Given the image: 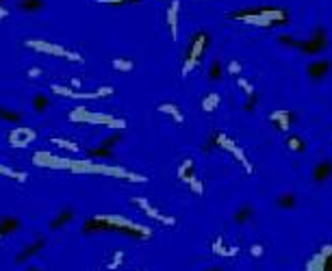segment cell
I'll list each match as a JSON object with an SVG mask.
<instances>
[{"instance_id":"cell-1","label":"cell","mask_w":332,"mask_h":271,"mask_svg":"<svg viewBox=\"0 0 332 271\" xmlns=\"http://www.w3.org/2000/svg\"><path fill=\"white\" fill-rule=\"evenodd\" d=\"M33 163L37 167H50V169H67L74 173H102V176H117L124 180H130V183H148L146 176H139V173H130L124 167H113V165H100V163H92V161H72V158H61L54 154H48V152H37L33 156Z\"/></svg>"},{"instance_id":"cell-2","label":"cell","mask_w":332,"mask_h":271,"mask_svg":"<svg viewBox=\"0 0 332 271\" xmlns=\"http://www.w3.org/2000/svg\"><path fill=\"white\" fill-rule=\"evenodd\" d=\"M85 232H122L126 237L150 239V230L146 226H139L126 217H117V215H96L85 224Z\"/></svg>"},{"instance_id":"cell-3","label":"cell","mask_w":332,"mask_h":271,"mask_svg":"<svg viewBox=\"0 0 332 271\" xmlns=\"http://www.w3.org/2000/svg\"><path fill=\"white\" fill-rule=\"evenodd\" d=\"M280 44H289L293 48H300L302 52L317 54V52H321V50H326V48H328V33L323 29H315L313 37H310L308 41L306 39H293V37H289V35H282Z\"/></svg>"},{"instance_id":"cell-4","label":"cell","mask_w":332,"mask_h":271,"mask_svg":"<svg viewBox=\"0 0 332 271\" xmlns=\"http://www.w3.org/2000/svg\"><path fill=\"white\" fill-rule=\"evenodd\" d=\"M70 120L72 122H85V124H105V126L117 128V130L126 128V122H124V120H117V117H111V115H105V113H92V111H87L82 107L72 111Z\"/></svg>"},{"instance_id":"cell-5","label":"cell","mask_w":332,"mask_h":271,"mask_svg":"<svg viewBox=\"0 0 332 271\" xmlns=\"http://www.w3.org/2000/svg\"><path fill=\"white\" fill-rule=\"evenodd\" d=\"M26 48H31V50H37V52H44V54H52V57H65L70 61H82L80 54H76L72 50H67V48L59 46V44H52V41H44V39H26L24 41Z\"/></svg>"},{"instance_id":"cell-6","label":"cell","mask_w":332,"mask_h":271,"mask_svg":"<svg viewBox=\"0 0 332 271\" xmlns=\"http://www.w3.org/2000/svg\"><path fill=\"white\" fill-rule=\"evenodd\" d=\"M206 44H209V35L204 31H200L196 37H193L191 46H189V52H187V59H185V67H183V76H187L193 67L198 65V61L202 59V54L206 50Z\"/></svg>"},{"instance_id":"cell-7","label":"cell","mask_w":332,"mask_h":271,"mask_svg":"<svg viewBox=\"0 0 332 271\" xmlns=\"http://www.w3.org/2000/svg\"><path fill=\"white\" fill-rule=\"evenodd\" d=\"M52 92L63 96V98H72V100H98V98H107V96H113V87H100L96 92H74L72 87H61V85H52Z\"/></svg>"},{"instance_id":"cell-8","label":"cell","mask_w":332,"mask_h":271,"mask_svg":"<svg viewBox=\"0 0 332 271\" xmlns=\"http://www.w3.org/2000/svg\"><path fill=\"white\" fill-rule=\"evenodd\" d=\"M213 143H217L219 148H224V150H228V152H232L234 158H237V161H241V165H243V169H245L247 173H252V171H254L252 163L245 158V154H243V152H241V148H239V145L234 143V141H230V139H228L224 133H217V135H215V139H213Z\"/></svg>"},{"instance_id":"cell-9","label":"cell","mask_w":332,"mask_h":271,"mask_svg":"<svg viewBox=\"0 0 332 271\" xmlns=\"http://www.w3.org/2000/svg\"><path fill=\"white\" fill-rule=\"evenodd\" d=\"M35 139H37V133L33 128H26V126H18L16 130L9 133V143H11V148H16V150L29 148Z\"/></svg>"},{"instance_id":"cell-10","label":"cell","mask_w":332,"mask_h":271,"mask_svg":"<svg viewBox=\"0 0 332 271\" xmlns=\"http://www.w3.org/2000/svg\"><path fill=\"white\" fill-rule=\"evenodd\" d=\"M133 202L139 206V208H143V213L148 215L150 219H154V221H158V224H163V226H174L176 224V219L174 217H168V215H163V213H158L154 206H152L146 198H133Z\"/></svg>"},{"instance_id":"cell-11","label":"cell","mask_w":332,"mask_h":271,"mask_svg":"<svg viewBox=\"0 0 332 271\" xmlns=\"http://www.w3.org/2000/svg\"><path fill=\"white\" fill-rule=\"evenodd\" d=\"M122 139V135L120 133H115V135H111L107 141H102L100 145H96V148H92L89 150V156H98V158H107V156H111L113 154V145L117 143Z\"/></svg>"},{"instance_id":"cell-12","label":"cell","mask_w":332,"mask_h":271,"mask_svg":"<svg viewBox=\"0 0 332 271\" xmlns=\"http://www.w3.org/2000/svg\"><path fill=\"white\" fill-rule=\"evenodd\" d=\"M330 178H332V158H323V161H319L315 165L313 180L317 185H326Z\"/></svg>"},{"instance_id":"cell-13","label":"cell","mask_w":332,"mask_h":271,"mask_svg":"<svg viewBox=\"0 0 332 271\" xmlns=\"http://www.w3.org/2000/svg\"><path fill=\"white\" fill-rule=\"evenodd\" d=\"M330 67H332V63H330L328 59H319V61H315V63L308 65V76L315 82H321L330 74Z\"/></svg>"},{"instance_id":"cell-14","label":"cell","mask_w":332,"mask_h":271,"mask_svg":"<svg viewBox=\"0 0 332 271\" xmlns=\"http://www.w3.org/2000/svg\"><path fill=\"white\" fill-rule=\"evenodd\" d=\"M178 178L183 180V183L191 185L196 178V163H193V158H187V161L181 163V167H178Z\"/></svg>"},{"instance_id":"cell-15","label":"cell","mask_w":332,"mask_h":271,"mask_svg":"<svg viewBox=\"0 0 332 271\" xmlns=\"http://www.w3.org/2000/svg\"><path fill=\"white\" fill-rule=\"evenodd\" d=\"M178 9H181V3L174 0L168 9V24H170V33H172V39H178Z\"/></svg>"},{"instance_id":"cell-16","label":"cell","mask_w":332,"mask_h":271,"mask_svg":"<svg viewBox=\"0 0 332 271\" xmlns=\"http://www.w3.org/2000/svg\"><path fill=\"white\" fill-rule=\"evenodd\" d=\"M272 122L282 130V133H287V130L291 128L293 113H291V111H276V113H272Z\"/></svg>"},{"instance_id":"cell-17","label":"cell","mask_w":332,"mask_h":271,"mask_svg":"<svg viewBox=\"0 0 332 271\" xmlns=\"http://www.w3.org/2000/svg\"><path fill=\"white\" fill-rule=\"evenodd\" d=\"M295 204H297V198L293 191H285L276 198V206L282 208V211H291V208H295Z\"/></svg>"},{"instance_id":"cell-18","label":"cell","mask_w":332,"mask_h":271,"mask_svg":"<svg viewBox=\"0 0 332 271\" xmlns=\"http://www.w3.org/2000/svg\"><path fill=\"white\" fill-rule=\"evenodd\" d=\"M46 247V239L44 237H39L35 243H33V245H29V247H24L22 252H20V256H18V262H24L26 258H31V256H35L39 249H44Z\"/></svg>"},{"instance_id":"cell-19","label":"cell","mask_w":332,"mask_h":271,"mask_svg":"<svg viewBox=\"0 0 332 271\" xmlns=\"http://www.w3.org/2000/svg\"><path fill=\"white\" fill-rule=\"evenodd\" d=\"M250 219H254V208H252L250 204H241V206L237 208V213H234V221H237L239 226H243V224H247Z\"/></svg>"},{"instance_id":"cell-20","label":"cell","mask_w":332,"mask_h":271,"mask_svg":"<svg viewBox=\"0 0 332 271\" xmlns=\"http://www.w3.org/2000/svg\"><path fill=\"white\" fill-rule=\"evenodd\" d=\"M158 111H161V113H168V115L172 117V120L178 122V124H183V122H185V117H183V113H181V109H178L176 104H172V102L161 104V107H158Z\"/></svg>"},{"instance_id":"cell-21","label":"cell","mask_w":332,"mask_h":271,"mask_svg":"<svg viewBox=\"0 0 332 271\" xmlns=\"http://www.w3.org/2000/svg\"><path fill=\"white\" fill-rule=\"evenodd\" d=\"M18 228H20V219H16V217H3V219H0V237L16 232Z\"/></svg>"},{"instance_id":"cell-22","label":"cell","mask_w":332,"mask_h":271,"mask_svg":"<svg viewBox=\"0 0 332 271\" xmlns=\"http://www.w3.org/2000/svg\"><path fill=\"white\" fill-rule=\"evenodd\" d=\"M18 9L24 11V13H37V11L44 9V0H20Z\"/></svg>"},{"instance_id":"cell-23","label":"cell","mask_w":332,"mask_h":271,"mask_svg":"<svg viewBox=\"0 0 332 271\" xmlns=\"http://www.w3.org/2000/svg\"><path fill=\"white\" fill-rule=\"evenodd\" d=\"M72 215H74V211H72L70 206H67V208H63V211H61V213L57 215V217H54V221L50 224V228H52V230H59L61 226H65L67 221L72 219Z\"/></svg>"},{"instance_id":"cell-24","label":"cell","mask_w":332,"mask_h":271,"mask_svg":"<svg viewBox=\"0 0 332 271\" xmlns=\"http://www.w3.org/2000/svg\"><path fill=\"white\" fill-rule=\"evenodd\" d=\"M0 176L11 178V180H18V183H26V180H29V176H26L24 171L11 169V167H5V165H0Z\"/></svg>"},{"instance_id":"cell-25","label":"cell","mask_w":332,"mask_h":271,"mask_svg":"<svg viewBox=\"0 0 332 271\" xmlns=\"http://www.w3.org/2000/svg\"><path fill=\"white\" fill-rule=\"evenodd\" d=\"M221 76H224V69H221V61L215 59V61L211 63V69H209V80H211V82H219Z\"/></svg>"},{"instance_id":"cell-26","label":"cell","mask_w":332,"mask_h":271,"mask_svg":"<svg viewBox=\"0 0 332 271\" xmlns=\"http://www.w3.org/2000/svg\"><path fill=\"white\" fill-rule=\"evenodd\" d=\"M287 145L293 152H304V150H306V141H304L302 137H297V135H289L287 137Z\"/></svg>"},{"instance_id":"cell-27","label":"cell","mask_w":332,"mask_h":271,"mask_svg":"<svg viewBox=\"0 0 332 271\" xmlns=\"http://www.w3.org/2000/svg\"><path fill=\"white\" fill-rule=\"evenodd\" d=\"M52 143L57 145V148H63V150H70V152H80L78 148V143H74L70 141V139H61V137H54L52 139Z\"/></svg>"},{"instance_id":"cell-28","label":"cell","mask_w":332,"mask_h":271,"mask_svg":"<svg viewBox=\"0 0 332 271\" xmlns=\"http://www.w3.org/2000/svg\"><path fill=\"white\" fill-rule=\"evenodd\" d=\"M113 67L117 69V72H130V69L135 67V61H130V59H115L113 61Z\"/></svg>"},{"instance_id":"cell-29","label":"cell","mask_w":332,"mask_h":271,"mask_svg":"<svg viewBox=\"0 0 332 271\" xmlns=\"http://www.w3.org/2000/svg\"><path fill=\"white\" fill-rule=\"evenodd\" d=\"M20 115L18 111H11V109H5V107H0V120H7V122H20Z\"/></svg>"},{"instance_id":"cell-30","label":"cell","mask_w":332,"mask_h":271,"mask_svg":"<svg viewBox=\"0 0 332 271\" xmlns=\"http://www.w3.org/2000/svg\"><path fill=\"white\" fill-rule=\"evenodd\" d=\"M217 102H219V96H217V94H211L209 98H204L202 107H204V111H213V109L217 107Z\"/></svg>"},{"instance_id":"cell-31","label":"cell","mask_w":332,"mask_h":271,"mask_svg":"<svg viewBox=\"0 0 332 271\" xmlns=\"http://www.w3.org/2000/svg\"><path fill=\"white\" fill-rule=\"evenodd\" d=\"M237 82H239V87L245 92V98H247V96H254V89H252V85L245 78H237Z\"/></svg>"},{"instance_id":"cell-32","label":"cell","mask_w":332,"mask_h":271,"mask_svg":"<svg viewBox=\"0 0 332 271\" xmlns=\"http://www.w3.org/2000/svg\"><path fill=\"white\" fill-rule=\"evenodd\" d=\"M122 260H124V254H122V252H115V254H113V260L109 262V269L120 267V265H122Z\"/></svg>"},{"instance_id":"cell-33","label":"cell","mask_w":332,"mask_h":271,"mask_svg":"<svg viewBox=\"0 0 332 271\" xmlns=\"http://www.w3.org/2000/svg\"><path fill=\"white\" fill-rule=\"evenodd\" d=\"M35 109L37 111L48 109V98H46V96H37V98H35Z\"/></svg>"},{"instance_id":"cell-34","label":"cell","mask_w":332,"mask_h":271,"mask_svg":"<svg viewBox=\"0 0 332 271\" xmlns=\"http://www.w3.org/2000/svg\"><path fill=\"white\" fill-rule=\"evenodd\" d=\"M228 72H230V74H239V72H241V63H239V61H230V65H228Z\"/></svg>"},{"instance_id":"cell-35","label":"cell","mask_w":332,"mask_h":271,"mask_svg":"<svg viewBox=\"0 0 332 271\" xmlns=\"http://www.w3.org/2000/svg\"><path fill=\"white\" fill-rule=\"evenodd\" d=\"M250 254L254 256V258H261V256H263V245H252Z\"/></svg>"},{"instance_id":"cell-36","label":"cell","mask_w":332,"mask_h":271,"mask_svg":"<svg viewBox=\"0 0 332 271\" xmlns=\"http://www.w3.org/2000/svg\"><path fill=\"white\" fill-rule=\"evenodd\" d=\"M102 5H124V3H137V0H100Z\"/></svg>"},{"instance_id":"cell-37","label":"cell","mask_w":332,"mask_h":271,"mask_svg":"<svg viewBox=\"0 0 332 271\" xmlns=\"http://www.w3.org/2000/svg\"><path fill=\"white\" fill-rule=\"evenodd\" d=\"M37 76H41V69L39 67H31L29 69V78H37Z\"/></svg>"},{"instance_id":"cell-38","label":"cell","mask_w":332,"mask_h":271,"mask_svg":"<svg viewBox=\"0 0 332 271\" xmlns=\"http://www.w3.org/2000/svg\"><path fill=\"white\" fill-rule=\"evenodd\" d=\"M7 16H9V9H7V7H0V20H5Z\"/></svg>"},{"instance_id":"cell-39","label":"cell","mask_w":332,"mask_h":271,"mask_svg":"<svg viewBox=\"0 0 332 271\" xmlns=\"http://www.w3.org/2000/svg\"><path fill=\"white\" fill-rule=\"evenodd\" d=\"M204 271H224V267H219V265H211V267H206Z\"/></svg>"},{"instance_id":"cell-40","label":"cell","mask_w":332,"mask_h":271,"mask_svg":"<svg viewBox=\"0 0 332 271\" xmlns=\"http://www.w3.org/2000/svg\"><path fill=\"white\" fill-rule=\"evenodd\" d=\"M72 89L76 92V89H80V80L78 78H72Z\"/></svg>"},{"instance_id":"cell-41","label":"cell","mask_w":332,"mask_h":271,"mask_svg":"<svg viewBox=\"0 0 332 271\" xmlns=\"http://www.w3.org/2000/svg\"><path fill=\"white\" fill-rule=\"evenodd\" d=\"M26 271H41V269H39V267H29Z\"/></svg>"},{"instance_id":"cell-42","label":"cell","mask_w":332,"mask_h":271,"mask_svg":"<svg viewBox=\"0 0 332 271\" xmlns=\"http://www.w3.org/2000/svg\"><path fill=\"white\" fill-rule=\"evenodd\" d=\"M0 3H3V0H0Z\"/></svg>"}]
</instances>
